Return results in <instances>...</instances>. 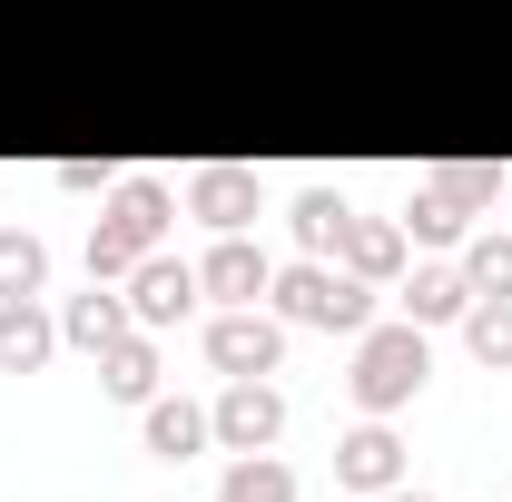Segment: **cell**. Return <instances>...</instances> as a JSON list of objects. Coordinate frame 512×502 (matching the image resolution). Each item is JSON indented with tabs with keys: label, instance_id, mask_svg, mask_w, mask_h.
<instances>
[{
	"label": "cell",
	"instance_id": "cell-1",
	"mask_svg": "<svg viewBox=\"0 0 512 502\" xmlns=\"http://www.w3.org/2000/svg\"><path fill=\"white\" fill-rule=\"evenodd\" d=\"M276 315L286 325H325V335H365L375 325V286L365 276H345V266H325V256H296V266H276Z\"/></svg>",
	"mask_w": 512,
	"mask_h": 502
},
{
	"label": "cell",
	"instance_id": "cell-2",
	"mask_svg": "<svg viewBox=\"0 0 512 502\" xmlns=\"http://www.w3.org/2000/svg\"><path fill=\"white\" fill-rule=\"evenodd\" d=\"M168 217H178V197L158 188V178H119L109 207H99V227H89V276H109V286H119L128 266L168 237Z\"/></svg>",
	"mask_w": 512,
	"mask_h": 502
},
{
	"label": "cell",
	"instance_id": "cell-3",
	"mask_svg": "<svg viewBox=\"0 0 512 502\" xmlns=\"http://www.w3.org/2000/svg\"><path fill=\"white\" fill-rule=\"evenodd\" d=\"M434 375V355H424V325H365L355 335V404L365 414H394V404H414Z\"/></svg>",
	"mask_w": 512,
	"mask_h": 502
},
{
	"label": "cell",
	"instance_id": "cell-4",
	"mask_svg": "<svg viewBox=\"0 0 512 502\" xmlns=\"http://www.w3.org/2000/svg\"><path fill=\"white\" fill-rule=\"evenodd\" d=\"M207 424H217L227 453H266V443L286 434V394H276L266 375H227V394L207 404Z\"/></svg>",
	"mask_w": 512,
	"mask_h": 502
},
{
	"label": "cell",
	"instance_id": "cell-5",
	"mask_svg": "<svg viewBox=\"0 0 512 502\" xmlns=\"http://www.w3.org/2000/svg\"><path fill=\"white\" fill-rule=\"evenodd\" d=\"M276 355H286V315H266V306H227L207 325V365L217 375H276Z\"/></svg>",
	"mask_w": 512,
	"mask_h": 502
},
{
	"label": "cell",
	"instance_id": "cell-6",
	"mask_svg": "<svg viewBox=\"0 0 512 502\" xmlns=\"http://www.w3.org/2000/svg\"><path fill=\"white\" fill-rule=\"evenodd\" d=\"M197 296H207L197 266H188V256H168V247H148L138 266H128V315H138V325H178Z\"/></svg>",
	"mask_w": 512,
	"mask_h": 502
},
{
	"label": "cell",
	"instance_id": "cell-7",
	"mask_svg": "<svg viewBox=\"0 0 512 502\" xmlns=\"http://www.w3.org/2000/svg\"><path fill=\"white\" fill-rule=\"evenodd\" d=\"M197 286H207V296H227V306H266V286H276V256L247 247V227H237V237H217V247H207Z\"/></svg>",
	"mask_w": 512,
	"mask_h": 502
},
{
	"label": "cell",
	"instance_id": "cell-8",
	"mask_svg": "<svg viewBox=\"0 0 512 502\" xmlns=\"http://www.w3.org/2000/svg\"><path fill=\"white\" fill-rule=\"evenodd\" d=\"M335 483H355V493H384V483H404V443H394V424H355V434L335 443Z\"/></svg>",
	"mask_w": 512,
	"mask_h": 502
},
{
	"label": "cell",
	"instance_id": "cell-9",
	"mask_svg": "<svg viewBox=\"0 0 512 502\" xmlns=\"http://www.w3.org/2000/svg\"><path fill=\"white\" fill-rule=\"evenodd\" d=\"M128 325V296H109V276H89V296H69V315H60V345H79V355H109Z\"/></svg>",
	"mask_w": 512,
	"mask_h": 502
},
{
	"label": "cell",
	"instance_id": "cell-10",
	"mask_svg": "<svg viewBox=\"0 0 512 502\" xmlns=\"http://www.w3.org/2000/svg\"><path fill=\"white\" fill-rule=\"evenodd\" d=\"M335 266H345V276H365V286H384V276L404 266V227H394V217H345Z\"/></svg>",
	"mask_w": 512,
	"mask_h": 502
},
{
	"label": "cell",
	"instance_id": "cell-11",
	"mask_svg": "<svg viewBox=\"0 0 512 502\" xmlns=\"http://www.w3.org/2000/svg\"><path fill=\"white\" fill-rule=\"evenodd\" d=\"M50 345H60V325L40 315V296H0V365L10 375H40Z\"/></svg>",
	"mask_w": 512,
	"mask_h": 502
},
{
	"label": "cell",
	"instance_id": "cell-12",
	"mask_svg": "<svg viewBox=\"0 0 512 502\" xmlns=\"http://www.w3.org/2000/svg\"><path fill=\"white\" fill-rule=\"evenodd\" d=\"M197 443H217L207 404H188V394H148V453H158V463H188Z\"/></svg>",
	"mask_w": 512,
	"mask_h": 502
},
{
	"label": "cell",
	"instance_id": "cell-13",
	"mask_svg": "<svg viewBox=\"0 0 512 502\" xmlns=\"http://www.w3.org/2000/svg\"><path fill=\"white\" fill-rule=\"evenodd\" d=\"M188 207L217 227V237H237V227L256 217V178H247V168H197V178H188Z\"/></svg>",
	"mask_w": 512,
	"mask_h": 502
},
{
	"label": "cell",
	"instance_id": "cell-14",
	"mask_svg": "<svg viewBox=\"0 0 512 502\" xmlns=\"http://www.w3.org/2000/svg\"><path fill=\"white\" fill-rule=\"evenodd\" d=\"M463 306H473L463 266H414V286H404V325H463Z\"/></svg>",
	"mask_w": 512,
	"mask_h": 502
},
{
	"label": "cell",
	"instance_id": "cell-15",
	"mask_svg": "<svg viewBox=\"0 0 512 502\" xmlns=\"http://www.w3.org/2000/svg\"><path fill=\"white\" fill-rule=\"evenodd\" d=\"M99 384H109V394H119V404H148V394H158V345H148V335H138V325H128L119 345H109V355H99Z\"/></svg>",
	"mask_w": 512,
	"mask_h": 502
},
{
	"label": "cell",
	"instance_id": "cell-16",
	"mask_svg": "<svg viewBox=\"0 0 512 502\" xmlns=\"http://www.w3.org/2000/svg\"><path fill=\"white\" fill-rule=\"evenodd\" d=\"M463 345L483 375H512V296H473L463 306Z\"/></svg>",
	"mask_w": 512,
	"mask_h": 502
},
{
	"label": "cell",
	"instance_id": "cell-17",
	"mask_svg": "<svg viewBox=\"0 0 512 502\" xmlns=\"http://www.w3.org/2000/svg\"><path fill=\"white\" fill-rule=\"evenodd\" d=\"M217 502H296V473H286L276 453H237L227 483H217Z\"/></svg>",
	"mask_w": 512,
	"mask_h": 502
},
{
	"label": "cell",
	"instance_id": "cell-18",
	"mask_svg": "<svg viewBox=\"0 0 512 502\" xmlns=\"http://www.w3.org/2000/svg\"><path fill=\"white\" fill-rule=\"evenodd\" d=\"M50 286V247L30 227H0V296H40Z\"/></svg>",
	"mask_w": 512,
	"mask_h": 502
},
{
	"label": "cell",
	"instance_id": "cell-19",
	"mask_svg": "<svg viewBox=\"0 0 512 502\" xmlns=\"http://www.w3.org/2000/svg\"><path fill=\"white\" fill-rule=\"evenodd\" d=\"M463 227H473V207H453V197L424 178V188H414V207H404V237H424V247H453Z\"/></svg>",
	"mask_w": 512,
	"mask_h": 502
},
{
	"label": "cell",
	"instance_id": "cell-20",
	"mask_svg": "<svg viewBox=\"0 0 512 502\" xmlns=\"http://www.w3.org/2000/svg\"><path fill=\"white\" fill-rule=\"evenodd\" d=\"M345 217H355V207H345L335 188H306V197H296V247H306V256H335Z\"/></svg>",
	"mask_w": 512,
	"mask_h": 502
},
{
	"label": "cell",
	"instance_id": "cell-21",
	"mask_svg": "<svg viewBox=\"0 0 512 502\" xmlns=\"http://www.w3.org/2000/svg\"><path fill=\"white\" fill-rule=\"evenodd\" d=\"M434 188H444L453 207H473V217H483L493 188H503V168H483V158H444V168H434Z\"/></svg>",
	"mask_w": 512,
	"mask_h": 502
},
{
	"label": "cell",
	"instance_id": "cell-22",
	"mask_svg": "<svg viewBox=\"0 0 512 502\" xmlns=\"http://www.w3.org/2000/svg\"><path fill=\"white\" fill-rule=\"evenodd\" d=\"M463 286L473 296H512V237H473L463 247Z\"/></svg>",
	"mask_w": 512,
	"mask_h": 502
},
{
	"label": "cell",
	"instance_id": "cell-23",
	"mask_svg": "<svg viewBox=\"0 0 512 502\" xmlns=\"http://www.w3.org/2000/svg\"><path fill=\"white\" fill-rule=\"evenodd\" d=\"M375 502H434V493H424V483H384Z\"/></svg>",
	"mask_w": 512,
	"mask_h": 502
}]
</instances>
